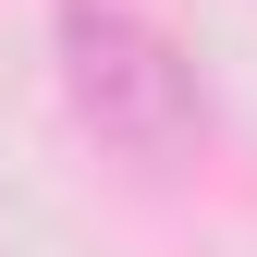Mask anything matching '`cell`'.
<instances>
[{"label":"cell","instance_id":"cell-1","mask_svg":"<svg viewBox=\"0 0 257 257\" xmlns=\"http://www.w3.org/2000/svg\"><path fill=\"white\" fill-rule=\"evenodd\" d=\"M61 86H74V110L122 159H172L196 135V61L159 37L147 13H122V0H74L61 13Z\"/></svg>","mask_w":257,"mask_h":257}]
</instances>
